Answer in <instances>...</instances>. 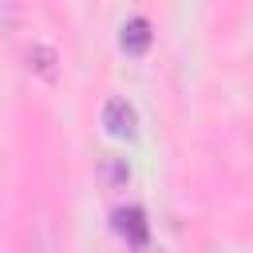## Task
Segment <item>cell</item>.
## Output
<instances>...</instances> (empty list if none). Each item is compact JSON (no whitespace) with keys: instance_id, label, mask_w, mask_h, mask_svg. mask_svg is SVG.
I'll return each instance as SVG.
<instances>
[{"instance_id":"1","label":"cell","mask_w":253,"mask_h":253,"mask_svg":"<svg viewBox=\"0 0 253 253\" xmlns=\"http://www.w3.org/2000/svg\"><path fill=\"white\" fill-rule=\"evenodd\" d=\"M103 126H107L111 134L134 138V130H138V111H134L126 99H107V107H103Z\"/></svg>"},{"instance_id":"2","label":"cell","mask_w":253,"mask_h":253,"mask_svg":"<svg viewBox=\"0 0 253 253\" xmlns=\"http://www.w3.org/2000/svg\"><path fill=\"white\" fill-rule=\"evenodd\" d=\"M115 229H119L130 245H146V237H150V229H146V213H142L138 206H123V210H115Z\"/></svg>"},{"instance_id":"3","label":"cell","mask_w":253,"mask_h":253,"mask_svg":"<svg viewBox=\"0 0 253 253\" xmlns=\"http://www.w3.org/2000/svg\"><path fill=\"white\" fill-rule=\"evenodd\" d=\"M119 43H123V51H130V55H142V51L150 47V20H146V16H130V20L123 24V36H119Z\"/></svg>"},{"instance_id":"4","label":"cell","mask_w":253,"mask_h":253,"mask_svg":"<svg viewBox=\"0 0 253 253\" xmlns=\"http://www.w3.org/2000/svg\"><path fill=\"white\" fill-rule=\"evenodd\" d=\"M28 67H32L36 75H43V79H55V47L32 43V47H28Z\"/></svg>"},{"instance_id":"5","label":"cell","mask_w":253,"mask_h":253,"mask_svg":"<svg viewBox=\"0 0 253 253\" xmlns=\"http://www.w3.org/2000/svg\"><path fill=\"white\" fill-rule=\"evenodd\" d=\"M107 166H111V182H123V178L130 174V170H126V166L119 162V158H107Z\"/></svg>"}]
</instances>
